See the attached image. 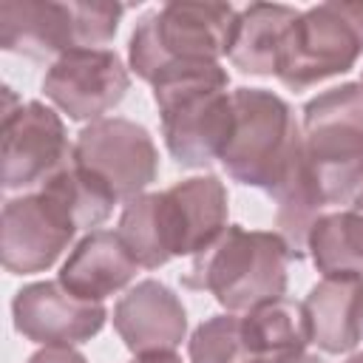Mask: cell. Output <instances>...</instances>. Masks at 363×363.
<instances>
[{
	"label": "cell",
	"mask_w": 363,
	"mask_h": 363,
	"mask_svg": "<svg viewBox=\"0 0 363 363\" xmlns=\"http://www.w3.org/2000/svg\"><path fill=\"white\" fill-rule=\"evenodd\" d=\"M298 9L286 3H250L238 11V26L230 48V62L255 77L278 74V60L289 26L298 20Z\"/></svg>",
	"instance_id": "cell-17"
},
{
	"label": "cell",
	"mask_w": 363,
	"mask_h": 363,
	"mask_svg": "<svg viewBox=\"0 0 363 363\" xmlns=\"http://www.w3.org/2000/svg\"><path fill=\"white\" fill-rule=\"evenodd\" d=\"M0 136V182L6 193H34L74 162V145L68 142L60 113L40 99H17L11 88H3Z\"/></svg>",
	"instance_id": "cell-8"
},
{
	"label": "cell",
	"mask_w": 363,
	"mask_h": 363,
	"mask_svg": "<svg viewBox=\"0 0 363 363\" xmlns=\"http://www.w3.org/2000/svg\"><path fill=\"white\" fill-rule=\"evenodd\" d=\"M139 264L116 230H91L60 267L57 281L85 301H105L136 278Z\"/></svg>",
	"instance_id": "cell-15"
},
{
	"label": "cell",
	"mask_w": 363,
	"mask_h": 363,
	"mask_svg": "<svg viewBox=\"0 0 363 363\" xmlns=\"http://www.w3.org/2000/svg\"><path fill=\"white\" fill-rule=\"evenodd\" d=\"M133 363H182V357L176 352H162V354H142Z\"/></svg>",
	"instance_id": "cell-26"
},
{
	"label": "cell",
	"mask_w": 363,
	"mask_h": 363,
	"mask_svg": "<svg viewBox=\"0 0 363 363\" xmlns=\"http://www.w3.org/2000/svg\"><path fill=\"white\" fill-rule=\"evenodd\" d=\"M187 354L190 363H261L238 312L201 320L187 340Z\"/></svg>",
	"instance_id": "cell-23"
},
{
	"label": "cell",
	"mask_w": 363,
	"mask_h": 363,
	"mask_svg": "<svg viewBox=\"0 0 363 363\" xmlns=\"http://www.w3.org/2000/svg\"><path fill=\"white\" fill-rule=\"evenodd\" d=\"M40 190L51 193L65 207V213L71 216L77 230L99 227L113 213V204H119L102 179H96L91 170H85L74 162L65 170H60L51 182H45Z\"/></svg>",
	"instance_id": "cell-22"
},
{
	"label": "cell",
	"mask_w": 363,
	"mask_h": 363,
	"mask_svg": "<svg viewBox=\"0 0 363 363\" xmlns=\"http://www.w3.org/2000/svg\"><path fill=\"white\" fill-rule=\"evenodd\" d=\"M116 233L133 261L145 269H159L170 258H176L162 193H142L139 199L128 201L119 216Z\"/></svg>",
	"instance_id": "cell-19"
},
{
	"label": "cell",
	"mask_w": 363,
	"mask_h": 363,
	"mask_svg": "<svg viewBox=\"0 0 363 363\" xmlns=\"http://www.w3.org/2000/svg\"><path fill=\"white\" fill-rule=\"evenodd\" d=\"M173 255H196L227 230L230 199L218 176H190L162 190Z\"/></svg>",
	"instance_id": "cell-14"
},
{
	"label": "cell",
	"mask_w": 363,
	"mask_h": 363,
	"mask_svg": "<svg viewBox=\"0 0 363 363\" xmlns=\"http://www.w3.org/2000/svg\"><path fill=\"white\" fill-rule=\"evenodd\" d=\"M289 261V247L278 233L227 224L210 247L193 255L182 284L210 292L227 312H250L286 292Z\"/></svg>",
	"instance_id": "cell-2"
},
{
	"label": "cell",
	"mask_w": 363,
	"mask_h": 363,
	"mask_svg": "<svg viewBox=\"0 0 363 363\" xmlns=\"http://www.w3.org/2000/svg\"><path fill=\"white\" fill-rule=\"evenodd\" d=\"M306 255L323 278L363 275V216L354 210L323 213L309 233Z\"/></svg>",
	"instance_id": "cell-18"
},
{
	"label": "cell",
	"mask_w": 363,
	"mask_h": 363,
	"mask_svg": "<svg viewBox=\"0 0 363 363\" xmlns=\"http://www.w3.org/2000/svg\"><path fill=\"white\" fill-rule=\"evenodd\" d=\"M360 82H363V79H360Z\"/></svg>",
	"instance_id": "cell-29"
},
{
	"label": "cell",
	"mask_w": 363,
	"mask_h": 363,
	"mask_svg": "<svg viewBox=\"0 0 363 363\" xmlns=\"http://www.w3.org/2000/svg\"><path fill=\"white\" fill-rule=\"evenodd\" d=\"M346 363H363V352H357V354H352Z\"/></svg>",
	"instance_id": "cell-28"
},
{
	"label": "cell",
	"mask_w": 363,
	"mask_h": 363,
	"mask_svg": "<svg viewBox=\"0 0 363 363\" xmlns=\"http://www.w3.org/2000/svg\"><path fill=\"white\" fill-rule=\"evenodd\" d=\"M122 3L9 0L0 3V48L28 60H60L77 48H102L116 37Z\"/></svg>",
	"instance_id": "cell-6"
},
{
	"label": "cell",
	"mask_w": 363,
	"mask_h": 363,
	"mask_svg": "<svg viewBox=\"0 0 363 363\" xmlns=\"http://www.w3.org/2000/svg\"><path fill=\"white\" fill-rule=\"evenodd\" d=\"M74 235L77 224L45 190L23 193L3 204L0 255L11 275L45 272L68 250Z\"/></svg>",
	"instance_id": "cell-11"
},
{
	"label": "cell",
	"mask_w": 363,
	"mask_h": 363,
	"mask_svg": "<svg viewBox=\"0 0 363 363\" xmlns=\"http://www.w3.org/2000/svg\"><path fill=\"white\" fill-rule=\"evenodd\" d=\"M113 329L136 357L176 352L187 335V312L170 286L147 278L116 301Z\"/></svg>",
	"instance_id": "cell-13"
},
{
	"label": "cell",
	"mask_w": 363,
	"mask_h": 363,
	"mask_svg": "<svg viewBox=\"0 0 363 363\" xmlns=\"http://www.w3.org/2000/svg\"><path fill=\"white\" fill-rule=\"evenodd\" d=\"M303 309L312 343L326 354L352 352L363 340V275H332L318 281Z\"/></svg>",
	"instance_id": "cell-16"
},
{
	"label": "cell",
	"mask_w": 363,
	"mask_h": 363,
	"mask_svg": "<svg viewBox=\"0 0 363 363\" xmlns=\"http://www.w3.org/2000/svg\"><path fill=\"white\" fill-rule=\"evenodd\" d=\"M244 326H247L250 343L261 360L306 352V343H312L309 318H306L303 303H298L286 295L244 312Z\"/></svg>",
	"instance_id": "cell-20"
},
{
	"label": "cell",
	"mask_w": 363,
	"mask_h": 363,
	"mask_svg": "<svg viewBox=\"0 0 363 363\" xmlns=\"http://www.w3.org/2000/svg\"><path fill=\"white\" fill-rule=\"evenodd\" d=\"M28 363H88L74 346H43L28 357Z\"/></svg>",
	"instance_id": "cell-24"
},
{
	"label": "cell",
	"mask_w": 363,
	"mask_h": 363,
	"mask_svg": "<svg viewBox=\"0 0 363 363\" xmlns=\"http://www.w3.org/2000/svg\"><path fill=\"white\" fill-rule=\"evenodd\" d=\"M363 54V0H329L309 6L289 26L278 60V79L289 91H306L354 68Z\"/></svg>",
	"instance_id": "cell-7"
},
{
	"label": "cell",
	"mask_w": 363,
	"mask_h": 363,
	"mask_svg": "<svg viewBox=\"0 0 363 363\" xmlns=\"http://www.w3.org/2000/svg\"><path fill=\"white\" fill-rule=\"evenodd\" d=\"M238 26V9L230 3L170 0L147 11L128 43L130 71L153 82L179 62H218L230 57Z\"/></svg>",
	"instance_id": "cell-4"
},
{
	"label": "cell",
	"mask_w": 363,
	"mask_h": 363,
	"mask_svg": "<svg viewBox=\"0 0 363 363\" xmlns=\"http://www.w3.org/2000/svg\"><path fill=\"white\" fill-rule=\"evenodd\" d=\"M150 88L170 156L182 167L213 164L235 116L227 71L218 62H179L164 68Z\"/></svg>",
	"instance_id": "cell-1"
},
{
	"label": "cell",
	"mask_w": 363,
	"mask_h": 363,
	"mask_svg": "<svg viewBox=\"0 0 363 363\" xmlns=\"http://www.w3.org/2000/svg\"><path fill=\"white\" fill-rule=\"evenodd\" d=\"M261 363H323L318 354L309 352H295V354H278V357H264Z\"/></svg>",
	"instance_id": "cell-25"
},
{
	"label": "cell",
	"mask_w": 363,
	"mask_h": 363,
	"mask_svg": "<svg viewBox=\"0 0 363 363\" xmlns=\"http://www.w3.org/2000/svg\"><path fill=\"white\" fill-rule=\"evenodd\" d=\"M233 130L218 156L227 176L269 199L284 187L303 153V133L289 102L264 88L233 91Z\"/></svg>",
	"instance_id": "cell-3"
},
{
	"label": "cell",
	"mask_w": 363,
	"mask_h": 363,
	"mask_svg": "<svg viewBox=\"0 0 363 363\" xmlns=\"http://www.w3.org/2000/svg\"><path fill=\"white\" fill-rule=\"evenodd\" d=\"M303 162L326 204L363 193V82H343L303 105Z\"/></svg>",
	"instance_id": "cell-5"
},
{
	"label": "cell",
	"mask_w": 363,
	"mask_h": 363,
	"mask_svg": "<svg viewBox=\"0 0 363 363\" xmlns=\"http://www.w3.org/2000/svg\"><path fill=\"white\" fill-rule=\"evenodd\" d=\"M130 88L122 57L111 48H77L54 60L43 77L45 99L74 122H96Z\"/></svg>",
	"instance_id": "cell-10"
},
{
	"label": "cell",
	"mask_w": 363,
	"mask_h": 363,
	"mask_svg": "<svg viewBox=\"0 0 363 363\" xmlns=\"http://www.w3.org/2000/svg\"><path fill=\"white\" fill-rule=\"evenodd\" d=\"M278 210H275V233L286 241L289 247V255L295 261L306 258V247H309V233L315 227V221L323 216L320 210L326 207V201L320 199L309 170H306V162H303V153H301V162L298 167L292 170V176L284 182V187L272 196Z\"/></svg>",
	"instance_id": "cell-21"
},
{
	"label": "cell",
	"mask_w": 363,
	"mask_h": 363,
	"mask_svg": "<svg viewBox=\"0 0 363 363\" xmlns=\"http://www.w3.org/2000/svg\"><path fill=\"white\" fill-rule=\"evenodd\" d=\"M74 164L102 179L116 201L139 199L159 173V150L147 128L125 116L88 122L74 142Z\"/></svg>",
	"instance_id": "cell-9"
},
{
	"label": "cell",
	"mask_w": 363,
	"mask_h": 363,
	"mask_svg": "<svg viewBox=\"0 0 363 363\" xmlns=\"http://www.w3.org/2000/svg\"><path fill=\"white\" fill-rule=\"evenodd\" d=\"M14 329L40 346H79L96 337L108 320L99 301H85L60 281H34L11 301Z\"/></svg>",
	"instance_id": "cell-12"
},
{
	"label": "cell",
	"mask_w": 363,
	"mask_h": 363,
	"mask_svg": "<svg viewBox=\"0 0 363 363\" xmlns=\"http://www.w3.org/2000/svg\"><path fill=\"white\" fill-rule=\"evenodd\" d=\"M349 210H354L357 216H363V193H360V196H357V199L352 201V207H349Z\"/></svg>",
	"instance_id": "cell-27"
}]
</instances>
